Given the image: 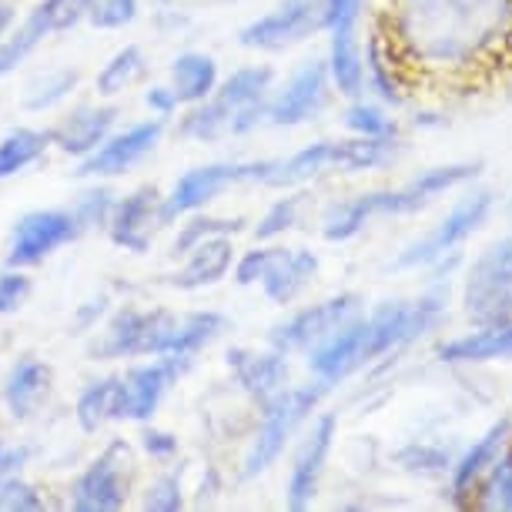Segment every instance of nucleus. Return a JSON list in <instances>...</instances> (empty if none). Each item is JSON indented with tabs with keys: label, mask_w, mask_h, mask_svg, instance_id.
<instances>
[{
	"label": "nucleus",
	"mask_w": 512,
	"mask_h": 512,
	"mask_svg": "<svg viewBox=\"0 0 512 512\" xmlns=\"http://www.w3.org/2000/svg\"><path fill=\"white\" fill-rule=\"evenodd\" d=\"M11 17H14V14H11V7L0 4V34H4V27H7V24H11Z\"/></svg>",
	"instance_id": "52"
},
{
	"label": "nucleus",
	"mask_w": 512,
	"mask_h": 512,
	"mask_svg": "<svg viewBox=\"0 0 512 512\" xmlns=\"http://www.w3.org/2000/svg\"><path fill=\"white\" fill-rule=\"evenodd\" d=\"M439 355L446 362H492L512 359V322L479 325V332L452 338L439 345Z\"/></svg>",
	"instance_id": "21"
},
{
	"label": "nucleus",
	"mask_w": 512,
	"mask_h": 512,
	"mask_svg": "<svg viewBox=\"0 0 512 512\" xmlns=\"http://www.w3.org/2000/svg\"><path fill=\"white\" fill-rule=\"evenodd\" d=\"M141 506L148 512H178L181 506H185V499H181V479L178 476H161L148 489V496H144Z\"/></svg>",
	"instance_id": "43"
},
{
	"label": "nucleus",
	"mask_w": 512,
	"mask_h": 512,
	"mask_svg": "<svg viewBox=\"0 0 512 512\" xmlns=\"http://www.w3.org/2000/svg\"><path fill=\"white\" fill-rule=\"evenodd\" d=\"M47 385H51V369L34 359H21L14 365V372L7 375V405L14 415H31L34 405L44 399Z\"/></svg>",
	"instance_id": "28"
},
{
	"label": "nucleus",
	"mask_w": 512,
	"mask_h": 512,
	"mask_svg": "<svg viewBox=\"0 0 512 512\" xmlns=\"http://www.w3.org/2000/svg\"><path fill=\"white\" fill-rule=\"evenodd\" d=\"M379 31L409 81L476 84L512 64V0H389Z\"/></svg>",
	"instance_id": "1"
},
{
	"label": "nucleus",
	"mask_w": 512,
	"mask_h": 512,
	"mask_svg": "<svg viewBox=\"0 0 512 512\" xmlns=\"http://www.w3.org/2000/svg\"><path fill=\"white\" fill-rule=\"evenodd\" d=\"M332 44H328V74H332L335 88L345 98H359L365 84V67H362V47L355 37V27H342V31H328Z\"/></svg>",
	"instance_id": "25"
},
{
	"label": "nucleus",
	"mask_w": 512,
	"mask_h": 512,
	"mask_svg": "<svg viewBox=\"0 0 512 512\" xmlns=\"http://www.w3.org/2000/svg\"><path fill=\"white\" fill-rule=\"evenodd\" d=\"M405 81H409V74H405L399 54L392 51L389 37L379 31L369 41V84H372V91L379 94L385 104H402Z\"/></svg>",
	"instance_id": "27"
},
{
	"label": "nucleus",
	"mask_w": 512,
	"mask_h": 512,
	"mask_svg": "<svg viewBox=\"0 0 512 512\" xmlns=\"http://www.w3.org/2000/svg\"><path fill=\"white\" fill-rule=\"evenodd\" d=\"M108 419H128V385L124 379L94 382L77 399V422L84 432H98Z\"/></svg>",
	"instance_id": "23"
},
{
	"label": "nucleus",
	"mask_w": 512,
	"mask_h": 512,
	"mask_svg": "<svg viewBox=\"0 0 512 512\" xmlns=\"http://www.w3.org/2000/svg\"><path fill=\"white\" fill-rule=\"evenodd\" d=\"M114 108H84L71 114L61 128L54 131V141L61 144L67 154H84L88 158L91 151H98V144L108 138L111 124H114Z\"/></svg>",
	"instance_id": "24"
},
{
	"label": "nucleus",
	"mask_w": 512,
	"mask_h": 512,
	"mask_svg": "<svg viewBox=\"0 0 512 512\" xmlns=\"http://www.w3.org/2000/svg\"><path fill=\"white\" fill-rule=\"evenodd\" d=\"M335 429H338V419L332 412H325L322 419L312 425L308 439L302 442V449H298V456H295V466H292V476H288V509L312 506L318 482H322V472H325V462H328V452H332Z\"/></svg>",
	"instance_id": "12"
},
{
	"label": "nucleus",
	"mask_w": 512,
	"mask_h": 512,
	"mask_svg": "<svg viewBox=\"0 0 512 512\" xmlns=\"http://www.w3.org/2000/svg\"><path fill=\"white\" fill-rule=\"evenodd\" d=\"M315 272H318V258L312 255V251L272 248L268 265H265V275H262V288L272 302L288 305L305 292V285L312 282Z\"/></svg>",
	"instance_id": "17"
},
{
	"label": "nucleus",
	"mask_w": 512,
	"mask_h": 512,
	"mask_svg": "<svg viewBox=\"0 0 512 512\" xmlns=\"http://www.w3.org/2000/svg\"><path fill=\"white\" fill-rule=\"evenodd\" d=\"M221 328H225V318L218 312H191L185 318H178L175 338H171V352L168 355H195L201 345H208Z\"/></svg>",
	"instance_id": "32"
},
{
	"label": "nucleus",
	"mask_w": 512,
	"mask_h": 512,
	"mask_svg": "<svg viewBox=\"0 0 512 512\" xmlns=\"http://www.w3.org/2000/svg\"><path fill=\"white\" fill-rule=\"evenodd\" d=\"M359 305H362L359 295H352V292L325 298V302H318V305H308L275 328L272 345L285 355L295 349H315L325 338H332L342 325H349L352 318L359 315Z\"/></svg>",
	"instance_id": "7"
},
{
	"label": "nucleus",
	"mask_w": 512,
	"mask_h": 512,
	"mask_svg": "<svg viewBox=\"0 0 512 512\" xmlns=\"http://www.w3.org/2000/svg\"><path fill=\"white\" fill-rule=\"evenodd\" d=\"M44 509L41 496L21 479H7L0 486V512H37Z\"/></svg>",
	"instance_id": "44"
},
{
	"label": "nucleus",
	"mask_w": 512,
	"mask_h": 512,
	"mask_svg": "<svg viewBox=\"0 0 512 512\" xmlns=\"http://www.w3.org/2000/svg\"><path fill=\"white\" fill-rule=\"evenodd\" d=\"M161 138V121H148L138 124V128L118 134V138L104 141L98 151H91L88 158L81 161L77 175L81 178H98V175H121L131 164H138L144 154H148Z\"/></svg>",
	"instance_id": "15"
},
{
	"label": "nucleus",
	"mask_w": 512,
	"mask_h": 512,
	"mask_svg": "<svg viewBox=\"0 0 512 512\" xmlns=\"http://www.w3.org/2000/svg\"><path fill=\"white\" fill-rule=\"evenodd\" d=\"M462 305L476 325L512 322V238L496 241L476 258L466 278Z\"/></svg>",
	"instance_id": "4"
},
{
	"label": "nucleus",
	"mask_w": 512,
	"mask_h": 512,
	"mask_svg": "<svg viewBox=\"0 0 512 512\" xmlns=\"http://www.w3.org/2000/svg\"><path fill=\"white\" fill-rule=\"evenodd\" d=\"M134 14H138V0H94L91 24L104 27V31H111V27L131 24Z\"/></svg>",
	"instance_id": "42"
},
{
	"label": "nucleus",
	"mask_w": 512,
	"mask_h": 512,
	"mask_svg": "<svg viewBox=\"0 0 512 512\" xmlns=\"http://www.w3.org/2000/svg\"><path fill=\"white\" fill-rule=\"evenodd\" d=\"M328 168H338V141H318L295 151L285 161H265L262 181L275 188H288V185H302V181L322 175Z\"/></svg>",
	"instance_id": "20"
},
{
	"label": "nucleus",
	"mask_w": 512,
	"mask_h": 512,
	"mask_svg": "<svg viewBox=\"0 0 512 512\" xmlns=\"http://www.w3.org/2000/svg\"><path fill=\"white\" fill-rule=\"evenodd\" d=\"M328 64L322 61H308L292 74V81L285 84V91L268 104V121L272 124H302L308 118H315L325 108L328 98Z\"/></svg>",
	"instance_id": "11"
},
{
	"label": "nucleus",
	"mask_w": 512,
	"mask_h": 512,
	"mask_svg": "<svg viewBox=\"0 0 512 512\" xmlns=\"http://www.w3.org/2000/svg\"><path fill=\"white\" fill-rule=\"evenodd\" d=\"M94 7V0H44V4H37L34 17L44 24L47 34L54 31H67V27H74L81 17H88Z\"/></svg>",
	"instance_id": "36"
},
{
	"label": "nucleus",
	"mask_w": 512,
	"mask_h": 512,
	"mask_svg": "<svg viewBox=\"0 0 512 512\" xmlns=\"http://www.w3.org/2000/svg\"><path fill=\"white\" fill-rule=\"evenodd\" d=\"M489 211H492L489 191H472V195L459 198V205L452 208L449 215L429 231V235L412 241V245L395 258V265L419 268V265H432V262H439V258H446L452 248L462 245V241H466L472 231L489 218Z\"/></svg>",
	"instance_id": "5"
},
{
	"label": "nucleus",
	"mask_w": 512,
	"mask_h": 512,
	"mask_svg": "<svg viewBox=\"0 0 512 512\" xmlns=\"http://www.w3.org/2000/svg\"><path fill=\"white\" fill-rule=\"evenodd\" d=\"M178 318L171 312H134L124 308L121 315H114V322L104 335V342L98 345V355H168L171 352V338H175Z\"/></svg>",
	"instance_id": "6"
},
{
	"label": "nucleus",
	"mask_w": 512,
	"mask_h": 512,
	"mask_svg": "<svg viewBox=\"0 0 512 512\" xmlns=\"http://www.w3.org/2000/svg\"><path fill=\"white\" fill-rule=\"evenodd\" d=\"M81 228L74 215L67 211H31L17 221L14 231V245L7 262L11 265H34L44 255H51L54 248H61L64 241L74 238V231Z\"/></svg>",
	"instance_id": "13"
},
{
	"label": "nucleus",
	"mask_w": 512,
	"mask_h": 512,
	"mask_svg": "<svg viewBox=\"0 0 512 512\" xmlns=\"http://www.w3.org/2000/svg\"><path fill=\"white\" fill-rule=\"evenodd\" d=\"M365 0H322V27L325 31H342V27L359 24Z\"/></svg>",
	"instance_id": "45"
},
{
	"label": "nucleus",
	"mask_w": 512,
	"mask_h": 512,
	"mask_svg": "<svg viewBox=\"0 0 512 512\" xmlns=\"http://www.w3.org/2000/svg\"><path fill=\"white\" fill-rule=\"evenodd\" d=\"M228 365L235 372L238 385L245 389L251 399L258 402H272L278 392L285 389L288 379V362L285 352H251V349H231Z\"/></svg>",
	"instance_id": "16"
},
{
	"label": "nucleus",
	"mask_w": 512,
	"mask_h": 512,
	"mask_svg": "<svg viewBox=\"0 0 512 512\" xmlns=\"http://www.w3.org/2000/svg\"><path fill=\"white\" fill-rule=\"evenodd\" d=\"M124 466H128V449L121 442L104 452V456L94 462V466L77 479L74 486V509L77 512H114L124 506V496H128V476H124Z\"/></svg>",
	"instance_id": "10"
},
{
	"label": "nucleus",
	"mask_w": 512,
	"mask_h": 512,
	"mask_svg": "<svg viewBox=\"0 0 512 512\" xmlns=\"http://www.w3.org/2000/svg\"><path fill=\"white\" fill-rule=\"evenodd\" d=\"M144 449L151 452V456H175L178 452V439L175 436H168V432H154V429H148L144 432Z\"/></svg>",
	"instance_id": "49"
},
{
	"label": "nucleus",
	"mask_w": 512,
	"mask_h": 512,
	"mask_svg": "<svg viewBox=\"0 0 512 512\" xmlns=\"http://www.w3.org/2000/svg\"><path fill=\"white\" fill-rule=\"evenodd\" d=\"M262 171H265V161H258V164H205V168L188 171V175L175 185V191L161 201V225H168V221L208 205L218 191H225L228 185H235V181H262Z\"/></svg>",
	"instance_id": "8"
},
{
	"label": "nucleus",
	"mask_w": 512,
	"mask_h": 512,
	"mask_svg": "<svg viewBox=\"0 0 512 512\" xmlns=\"http://www.w3.org/2000/svg\"><path fill=\"white\" fill-rule=\"evenodd\" d=\"M24 459H27V452H24V449L11 452V449H4V446H0V476H4V472H11L14 466H21Z\"/></svg>",
	"instance_id": "51"
},
{
	"label": "nucleus",
	"mask_w": 512,
	"mask_h": 512,
	"mask_svg": "<svg viewBox=\"0 0 512 512\" xmlns=\"http://www.w3.org/2000/svg\"><path fill=\"white\" fill-rule=\"evenodd\" d=\"M241 228V221H218V218H195L191 225H185V231L178 235L175 241V251L178 255H188L191 248L201 245L205 238H215V235H235V231Z\"/></svg>",
	"instance_id": "41"
},
{
	"label": "nucleus",
	"mask_w": 512,
	"mask_h": 512,
	"mask_svg": "<svg viewBox=\"0 0 512 512\" xmlns=\"http://www.w3.org/2000/svg\"><path fill=\"white\" fill-rule=\"evenodd\" d=\"M171 77H175V94L178 101H205L218 84V67L208 54H181L175 67H171Z\"/></svg>",
	"instance_id": "29"
},
{
	"label": "nucleus",
	"mask_w": 512,
	"mask_h": 512,
	"mask_svg": "<svg viewBox=\"0 0 512 512\" xmlns=\"http://www.w3.org/2000/svg\"><path fill=\"white\" fill-rule=\"evenodd\" d=\"M27 295H31V278H24L21 272L0 275V315L17 312Z\"/></svg>",
	"instance_id": "46"
},
{
	"label": "nucleus",
	"mask_w": 512,
	"mask_h": 512,
	"mask_svg": "<svg viewBox=\"0 0 512 512\" xmlns=\"http://www.w3.org/2000/svg\"><path fill=\"white\" fill-rule=\"evenodd\" d=\"M141 67H144V57H141L138 47H124V51L114 54L111 61L104 64V71L98 74V91L101 94L124 91L134 81V77L141 74Z\"/></svg>",
	"instance_id": "33"
},
{
	"label": "nucleus",
	"mask_w": 512,
	"mask_h": 512,
	"mask_svg": "<svg viewBox=\"0 0 512 512\" xmlns=\"http://www.w3.org/2000/svg\"><path fill=\"white\" fill-rule=\"evenodd\" d=\"M188 355H164L161 362L141 365V369L128 372V419H148L158 409L161 395L168 392V385L188 369Z\"/></svg>",
	"instance_id": "18"
},
{
	"label": "nucleus",
	"mask_w": 512,
	"mask_h": 512,
	"mask_svg": "<svg viewBox=\"0 0 512 512\" xmlns=\"http://www.w3.org/2000/svg\"><path fill=\"white\" fill-rule=\"evenodd\" d=\"M308 365L322 382H338L345 375L359 372L362 365H369V359H365V318L355 315L332 338L315 345L312 355H308Z\"/></svg>",
	"instance_id": "14"
},
{
	"label": "nucleus",
	"mask_w": 512,
	"mask_h": 512,
	"mask_svg": "<svg viewBox=\"0 0 512 512\" xmlns=\"http://www.w3.org/2000/svg\"><path fill=\"white\" fill-rule=\"evenodd\" d=\"M506 436H509V419H499L496 425H489V429L466 449V456H462L456 462V469H452V492H456V496L469 492L472 482H476L482 472L496 462L499 446L506 442Z\"/></svg>",
	"instance_id": "26"
},
{
	"label": "nucleus",
	"mask_w": 512,
	"mask_h": 512,
	"mask_svg": "<svg viewBox=\"0 0 512 512\" xmlns=\"http://www.w3.org/2000/svg\"><path fill=\"white\" fill-rule=\"evenodd\" d=\"M231 241L225 235H215V238H205L201 245H195L188 251V265L171 278V285L178 288H205V285H215L221 278L228 275L231 268Z\"/></svg>",
	"instance_id": "22"
},
{
	"label": "nucleus",
	"mask_w": 512,
	"mask_h": 512,
	"mask_svg": "<svg viewBox=\"0 0 512 512\" xmlns=\"http://www.w3.org/2000/svg\"><path fill=\"white\" fill-rule=\"evenodd\" d=\"M479 171V164H442V168L422 171L419 178H412L405 188H389V191H369L342 205H332L325 211L322 231L328 241H349L369 225L375 215H409L429 205L432 198L446 195V191L459 188L462 181H469Z\"/></svg>",
	"instance_id": "2"
},
{
	"label": "nucleus",
	"mask_w": 512,
	"mask_h": 512,
	"mask_svg": "<svg viewBox=\"0 0 512 512\" xmlns=\"http://www.w3.org/2000/svg\"><path fill=\"white\" fill-rule=\"evenodd\" d=\"M305 198L308 195H292V198H282V201H275L272 208H268V215L258 221V231L255 235L258 238H275V235H282V231H288L298 221V211H302L305 205Z\"/></svg>",
	"instance_id": "40"
},
{
	"label": "nucleus",
	"mask_w": 512,
	"mask_h": 512,
	"mask_svg": "<svg viewBox=\"0 0 512 512\" xmlns=\"http://www.w3.org/2000/svg\"><path fill=\"white\" fill-rule=\"evenodd\" d=\"M325 385L318 379L315 385H298V389H282L272 402H265L262 425H258V436L251 442L245 462H241V479H255L258 472H265L272 462L282 456L285 442L292 439V432L308 419V412L322 402Z\"/></svg>",
	"instance_id": "3"
},
{
	"label": "nucleus",
	"mask_w": 512,
	"mask_h": 512,
	"mask_svg": "<svg viewBox=\"0 0 512 512\" xmlns=\"http://www.w3.org/2000/svg\"><path fill=\"white\" fill-rule=\"evenodd\" d=\"M54 134H44V131H14L0 141V178H11L17 175L21 168H27L31 161H37L44 154V148L51 144Z\"/></svg>",
	"instance_id": "31"
},
{
	"label": "nucleus",
	"mask_w": 512,
	"mask_h": 512,
	"mask_svg": "<svg viewBox=\"0 0 512 512\" xmlns=\"http://www.w3.org/2000/svg\"><path fill=\"white\" fill-rule=\"evenodd\" d=\"M77 84V74L71 71H54V74H47L44 81H37L31 84V91H27V108L31 111H44V108H51V104H57L61 98H67V91H71Z\"/></svg>",
	"instance_id": "38"
},
{
	"label": "nucleus",
	"mask_w": 512,
	"mask_h": 512,
	"mask_svg": "<svg viewBox=\"0 0 512 512\" xmlns=\"http://www.w3.org/2000/svg\"><path fill=\"white\" fill-rule=\"evenodd\" d=\"M315 27H322V0H285L278 11L248 24L241 31V44L262 47V51H278L285 44L302 41Z\"/></svg>",
	"instance_id": "9"
},
{
	"label": "nucleus",
	"mask_w": 512,
	"mask_h": 512,
	"mask_svg": "<svg viewBox=\"0 0 512 512\" xmlns=\"http://www.w3.org/2000/svg\"><path fill=\"white\" fill-rule=\"evenodd\" d=\"M228 128H231V111L218 98L211 104H205V108L191 111L188 118L181 121V134H185V138H198V141L218 138V134L228 131Z\"/></svg>",
	"instance_id": "35"
},
{
	"label": "nucleus",
	"mask_w": 512,
	"mask_h": 512,
	"mask_svg": "<svg viewBox=\"0 0 512 512\" xmlns=\"http://www.w3.org/2000/svg\"><path fill=\"white\" fill-rule=\"evenodd\" d=\"M272 77H275L272 67H241V71H235L225 84H221L218 101L225 104L231 111V118H235V111L265 101L268 88H272Z\"/></svg>",
	"instance_id": "30"
},
{
	"label": "nucleus",
	"mask_w": 512,
	"mask_h": 512,
	"mask_svg": "<svg viewBox=\"0 0 512 512\" xmlns=\"http://www.w3.org/2000/svg\"><path fill=\"white\" fill-rule=\"evenodd\" d=\"M268 255H272V248H255V251H248L245 258L238 262V285H255V282H262V275H265V265H268Z\"/></svg>",
	"instance_id": "48"
},
{
	"label": "nucleus",
	"mask_w": 512,
	"mask_h": 512,
	"mask_svg": "<svg viewBox=\"0 0 512 512\" xmlns=\"http://www.w3.org/2000/svg\"><path fill=\"white\" fill-rule=\"evenodd\" d=\"M151 221H161V205L154 188H138L111 211V238L131 251H144L151 241Z\"/></svg>",
	"instance_id": "19"
},
{
	"label": "nucleus",
	"mask_w": 512,
	"mask_h": 512,
	"mask_svg": "<svg viewBox=\"0 0 512 512\" xmlns=\"http://www.w3.org/2000/svg\"><path fill=\"white\" fill-rule=\"evenodd\" d=\"M479 506L512 512V452H506V456L489 466V479L479 492Z\"/></svg>",
	"instance_id": "34"
},
{
	"label": "nucleus",
	"mask_w": 512,
	"mask_h": 512,
	"mask_svg": "<svg viewBox=\"0 0 512 512\" xmlns=\"http://www.w3.org/2000/svg\"><path fill=\"white\" fill-rule=\"evenodd\" d=\"M345 124H349V131L362 134V138H389V134L395 131L392 121L385 118V114L375 108V104H352L349 111H345Z\"/></svg>",
	"instance_id": "39"
},
{
	"label": "nucleus",
	"mask_w": 512,
	"mask_h": 512,
	"mask_svg": "<svg viewBox=\"0 0 512 512\" xmlns=\"http://www.w3.org/2000/svg\"><path fill=\"white\" fill-rule=\"evenodd\" d=\"M44 34H47V31H44V24L37 21L34 14L27 17L21 31H17V34H14V37H11V41H7V44H0V74H7V71H11L14 64H21L24 57L31 54L34 47L44 41Z\"/></svg>",
	"instance_id": "37"
},
{
	"label": "nucleus",
	"mask_w": 512,
	"mask_h": 512,
	"mask_svg": "<svg viewBox=\"0 0 512 512\" xmlns=\"http://www.w3.org/2000/svg\"><path fill=\"white\" fill-rule=\"evenodd\" d=\"M111 211H114V205H111L108 191H88V195L81 198V205H77L74 218L81 228L84 225H101V221H108Z\"/></svg>",
	"instance_id": "47"
},
{
	"label": "nucleus",
	"mask_w": 512,
	"mask_h": 512,
	"mask_svg": "<svg viewBox=\"0 0 512 512\" xmlns=\"http://www.w3.org/2000/svg\"><path fill=\"white\" fill-rule=\"evenodd\" d=\"M144 101H148V108H154V111H158V114H168V111H175L178 108V94H175V88H151L148 91V98H144Z\"/></svg>",
	"instance_id": "50"
}]
</instances>
